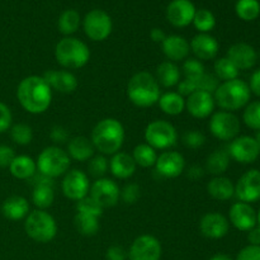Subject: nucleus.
<instances>
[{
  "instance_id": "31",
  "label": "nucleus",
  "mask_w": 260,
  "mask_h": 260,
  "mask_svg": "<svg viewBox=\"0 0 260 260\" xmlns=\"http://www.w3.org/2000/svg\"><path fill=\"white\" fill-rule=\"evenodd\" d=\"M160 109L168 116H179L185 109V99L178 91H168L160 95L159 102Z\"/></svg>"
},
{
  "instance_id": "57",
  "label": "nucleus",
  "mask_w": 260,
  "mask_h": 260,
  "mask_svg": "<svg viewBox=\"0 0 260 260\" xmlns=\"http://www.w3.org/2000/svg\"><path fill=\"white\" fill-rule=\"evenodd\" d=\"M210 260H234V259L231 258L230 255H228V254L218 253V254H215V255H213Z\"/></svg>"
},
{
  "instance_id": "55",
  "label": "nucleus",
  "mask_w": 260,
  "mask_h": 260,
  "mask_svg": "<svg viewBox=\"0 0 260 260\" xmlns=\"http://www.w3.org/2000/svg\"><path fill=\"white\" fill-rule=\"evenodd\" d=\"M248 233V240L250 245L260 246V226H255Z\"/></svg>"
},
{
  "instance_id": "44",
  "label": "nucleus",
  "mask_w": 260,
  "mask_h": 260,
  "mask_svg": "<svg viewBox=\"0 0 260 260\" xmlns=\"http://www.w3.org/2000/svg\"><path fill=\"white\" fill-rule=\"evenodd\" d=\"M182 141L188 149H200L206 144V136L198 129H189L184 132L182 136Z\"/></svg>"
},
{
  "instance_id": "12",
  "label": "nucleus",
  "mask_w": 260,
  "mask_h": 260,
  "mask_svg": "<svg viewBox=\"0 0 260 260\" xmlns=\"http://www.w3.org/2000/svg\"><path fill=\"white\" fill-rule=\"evenodd\" d=\"M162 248L161 243L152 235H140L132 243L128 251L129 260H160Z\"/></svg>"
},
{
  "instance_id": "43",
  "label": "nucleus",
  "mask_w": 260,
  "mask_h": 260,
  "mask_svg": "<svg viewBox=\"0 0 260 260\" xmlns=\"http://www.w3.org/2000/svg\"><path fill=\"white\" fill-rule=\"evenodd\" d=\"M103 210L104 208L94 198H91L90 196H86L83 200L76 202V211L79 213H84V215L94 216V217L99 218L103 215Z\"/></svg>"
},
{
  "instance_id": "40",
  "label": "nucleus",
  "mask_w": 260,
  "mask_h": 260,
  "mask_svg": "<svg viewBox=\"0 0 260 260\" xmlns=\"http://www.w3.org/2000/svg\"><path fill=\"white\" fill-rule=\"evenodd\" d=\"M10 139L20 146L29 145L33 140L32 127L25 123H17L10 127Z\"/></svg>"
},
{
  "instance_id": "34",
  "label": "nucleus",
  "mask_w": 260,
  "mask_h": 260,
  "mask_svg": "<svg viewBox=\"0 0 260 260\" xmlns=\"http://www.w3.org/2000/svg\"><path fill=\"white\" fill-rule=\"evenodd\" d=\"M157 152L154 147H151L147 144L137 145L132 152L136 165H140L141 168H152L155 167V162L157 160Z\"/></svg>"
},
{
  "instance_id": "54",
  "label": "nucleus",
  "mask_w": 260,
  "mask_h": 260,
  "mask_svg": "<svg viewBox=\"0 0 260 260\" xmlns=\"http://www.w3.org/2000/svg\"><path fill=\"white\" fill-rule=\"evenodd\" d=\"M187 175L188 178H190V179L197 180L205 175V169H203L202 167H200V165H192V167L188 169Z\"/></svg>"
},
{
  "instance_id": "47",
  "label": "nucleus",
  "mask_w": 260,
  "mask_h": 260,
  "mask_svg": "<svg viewBox=\"0 0 260 260\" xmlns=\"http://www.w3.org/2000/svg\"><path fill=\"white\" fill-rule=\"evenodd\" d=\"M13 114L9 107L0 102V134H4L13 126Z\"/></svg>"
},
{
  "instance_id": "41",
  "label": "nucleus",
  "mask_w": 260,
  "mask_h": 260,
  "mask_svg": "<svg viewBox=\"0 0 260 260\" xmlns=\"http://www.w3.org/2000/svg\"><path fill=\"white\" fill-rule=\"evenodd\" d=\"M109 169V161L104 155H94L90 160H89L88 164V173L91 177L96 178H104V175L107 174Z\"/></svg>"
},
{
  "instance_id": "46",
  "label": "nucleus",
  "mask_w": 260,
  "mask_h": 260,
  "mask_svg": "<svg viewBox=\"0 0 260 260\" xmlns=\"http://www.w3.org/2000/svg\"><path fill=\"white\" fill-rule=\"evenodd\" d=\"M141 197V189L136 183H128L121 190V198L126 205H135Z\"/></svg>"
},
{
  "instance_id": "14",
  "label": "nucleus",
  "mask_w": 260,
  "mask_h": 260,
  "mask_svg": "<svg viewBox=\"0 0 260 260\" xmlns=\"http://www.w3.org/2000/svg\"><path fill=\"white\" fill-rule=\"evenodd\" d=\"M235 196L240 202L253 203L260 200V172L256 169L244 173L235 185Z\"/></svg>"
},
{
  "instance_id": "50",
  "label": "nucleus",
  "mask_w": 260,
  "mask_h": 260,
  "mask_svg": "<svg viewBox=\"0 0 260 260\" xmlns=\"http://www.w3.org/2000/svg\"><path fill=\"white\" fill-rule=\"evenodd\" d=\"M50 139L52 140V142H55V144H63V142H66L69 140L68 129H66L65 127L56 124V126H53L52 128H51Z\"/></svg>"
},
{
  "instance_id": "35",
  "label": "nucleus",
  "mask_w": 260,
  "mask_h": 260,
  "mask_svg": "<svg viewBox=\"0 0 260 260\" xmlns=\"http://www.w3.org/2000/svg\"><path fill=\"white\" fill-rule=\"evenodd\" d=\"M74 225L76 231L83 236H94L99 231V218L94 216L84 215V213H76L74 218Z\"/></svg>"
},
{
  "instance_id": "49",
  "label": "nucleus",
  "mask_w": 260,
  "mask_h": 260,
  "mask_svg": "<svg viewBox=\"0 0 260 260\" xmlns=\"http://www.w3.org/2000/svg\"><path fill=\"white\" fill-rule=\"evenodd\" d=\"M15 157L14 150L8 145H0V168H9Z\"/></svg>"
},
{
  "instance_id": "51",
  "label": "nucleus",
  "mask_w": 260,
  "mask_h": 260,
  "mask_svg": "<svg viewBox=\"0 0 260 260\" xmlns=\"http://www.w3.org/2000/svg\"><path fill=\"white\" fill-rule=\"evenodd\" d=\"M106 258L107 260H126L127 253L122 246L112 245L107 250Z\"/></svg>"
},
{
  "instance_id": "25",
  "label": "nucleus",
  "mask_w": 260,
  "mask_h": 260,
  "mask_svg": "<svg viewBox=\"0 0 260 260\" xmlns=\"http://www.w3.org/2000/svg\"><path fill=\"white\" fill-rule=\"evenodd\" d=\"M136 162H135L132 155L127 152L118 151L117 154L112 155V159L109 160V170L113 174V177L118 179H128L136 172Z\"/></svg>"
},
{
  "instance_id": "20",
  "label": "nucleus",
  "mask_w": 260,
  "mask_h": 260,
  "mask_svg": "<svg viewBox=\"0 0 260 260\" xmlns=\"http://www.w3.org/2000/svg\"><path fill=\"white\" fill-rule=\"evenodd\" d=\"M229 218H230L229 222L233 223L234 228L240 231H245V233L255 228L258 222L255 210L249 203L244 202H236L231 206Z\"/></svg>"
},
{
  "instance_id": "7",
  "label": "nucleus",
  "mask_w": 260,
  "mask_h": 260,
  "mask_svg": "<svg viewBox=\"0 0 260 260\" xmlns=\"http://www.w3.org/2000/svg\"><path fill=\"white\" fill-rule=\"evenodd\" d=\"M36 164L41 174L55 179L69 172L71 161L68 152L63 151L61 147L48 146L41 151Z\"/></svg>"
},
{
  "instance_id": "27",
  "label": "nucleus",
  "mask_w": 260,
  "mask_h": 260,
  "mask_svg": "<svg viewBox=\"0 0 260 260\" xmlns=\"http://www.w3.org/2000/svg\"><path fill=\"white\" fill-rule=\"evenodd\" d=\"M2 213L10 221H20L29 215V203L22 196H10L3 202Z\"/></svg>"
},
{
  "instance_id": "10",
  "label": "nucleus",
  "mask_w": 260,
  "mask_h": 260,
  "mask_svg": "<svg viewBox=\"0 0 260 260\" xmlns=\"http://www.w3.org/2000/svg\"><path fill=\"white\" fill-rule=\"evenodd\" d=\"M210 131L221 141H233L240 132V121L233 112L220 111L211 116Z\"/></svg>"
},
{
  "instance_id": "53",
  "label": "nucleus",
  "mask_w": 260,
  "mask_h": 260,
  "mask_svg": "<svg viewBox=\"0 0 260 260\" xmlns=\"http://www.w3.org/2000/svg\"><path fill=\"white\" fill-rule=\"evenodd\" d=\"M249 88H250V91H253L255 95L260 96V69L251 75Z\"/></svg>"
},
{
  "instance_id": "29",
  "label": "nucleus",
  "mask_w": 260,
  "mask_h": 260,
  "mask_svg": "<svg viewBox=\"0 0 260 260\" xmlns=\"http://www.w3.org/2000/svg\"><path fill=\"white\" fill-rule=\"evenodd\" d=\"M10 174L20 180H29L37 173V164L28 155H15L9 165Z\"/></svg>"
},
{
  "instance_id": "6",
  "label": "nucleus",
  "mask_w": 260,
  "mask_h": 260,
  "mask_svg": "<svg viewBox=\"0 0 260 260\" xmlns=\"http://www.w3.org/2000/svg\"><path fill=\"white\" fill-rule=\"evenodd\" d=\"M24 230L32 240L46 244L52 241L57 235V223L48 212L36 210L25 217Z\"/></svg>"
},
{
  "instance_id": "33",
  "label": "nucleus",
  "mask_w": 260,
  "mask_h": 260,
  "mask_svg": "<svg viewBox=\"0 0 260 260\" xmlns=\"http://www.w3.org/2000/svg\"><path fill=\"white\" fill-rule=\"evenodd\" d=\"M80 23L81 18L79 12H76L75 9H66L58 17L57 27L62 35H65L66 37H70L71 35L78 32Z\"/></svg>"
},
{
  "instance_id": "4",
  "label": "nucleus",
  "mask_w": 260,
  "mask_h": 260,
  "mask_svg": "<svg viewBox=\"0 0 260 260\" xmlns=\"http://www.w3.org/2000/svg\"><path fill=\"white\" fill-rule=\"evenodd\" d=\"M251 91L248 84L240 79L223 81L213 93L215 103L228 112L239 111L249 104Z\"/></svg>"
},
{
  "instance_id": "21",
  "label": "nucleus",
  "mask_w": 260,
  "mask_h": 260,
  "mask_svg": "<svg viewBox=\"0 0 260 260\" xmlns=\"http://www.w3.org/2000/svg\"><path fill=\"white\" fill-rule=\"evenodd\" d=\"M190 51L194 53L196 58L200 61H210L217 56L218 42L213 36L208 33H200L194 36L189 43Z\"/></svg>"
},
{
  "instance_id": "9",
  "label": "nucleus",
  "mask_w": 260,
  "mask_h": 260,
  "mask_svg": "<svg viewBox=\"0 0 260 260\" xmlns=\"http://www.w3.org/2000/svg\"><path fill=\"white\" fill-rule=\"evenodd\" d=\"M83 28L89 40L102 42L111 36L113 23L108 13L102 9H93L84 17Z\"/></svg>"
},
{
  "instance_id": "22",
  "label": "nucleus",
  "mask_w": 260,
  "mask_h": 260,
  "mask_svg": "<svg viewBox=\"0 0 260 260\" xmlns=\"http://www.w3.org/2000/svg\"><path fill=\"white\" fill-rule=\"evenodd\" d=\"M43 79L58 93L70 94L78 88V79L69 70H48L43 74Z\"/></svg>"
},
{
  "instance_id": "38",
  "label": "nucleus",
  "mask_w": 260,
  "mask_h": 260,
  "mask_svg": "<svg viewBox=\"0 0 260 260\" xmlns=\"http://www.w3.org/2000/svg\"><path fill=\"white\" fill-rule=\"evenodd\" d=\"M236 14L245 22L255 20L260 14V3L258 0H238L236 3Z\"/></svg>"
},
{
  "instance_id": "17",
  "label": "nucleus",
  "mask_w": 260,
  "mask_h": 260,
  "mask_svg": "<svg viewBox=\"0 0 260 260\" xmlns=\"http://www.w3.org/2000/svg\"><path fill=\"white\" fill-rule=\"evenodd\" d=\"M185 168V160L180 152L178 151H167L161 152L157 156L156 162H155V169L159 175L162 178H178Z\"/></svg>"
},
{
  "instance_id": "58",
  "label": "nucleus",
  "mask_w": 260,
  "mask_h": 260,
  "mask_svg": "<svg viewBox=\"0 0 260 260\" xmlns=\"http://www.w3.org/2000/svg\"><path fill=\"white\" fill-rule=\"evenodd\" d=\"M255 141H256V144H258V147H259V150H260V131L258 132V135H256Z\"/></svg>"
},
{
  "instance_id": "52",
  "label": "nucleus",
  "mask_w": 260,
  "mask_h": 260,
  "mask_svg": "<svg viewBox=\"0 0 260 260\" xmlns=\"http://www.w3.org/2000/svg\"><path fill=\"white\" fill-rule=\"evenodd\" d=\"M30 184L33 187H38V185H50V187H53V179L52 178L47 177V175L41 174L40 172L36 173L32 178L29 179Z\"/></svg>"
},
{
  "instance_id": "32",
  "label": "nucleus",
  "mask_w": 260,
  "mask_h": 260,
  "mask_svg": "<svg viewBox=\"0 0 260 260\" xmlns=\"http://www.w3.org/2000/svg\"><path fill=\"white\" fill-rule=\"evenodd\" d=\"M230 159V155L226 150H215L212 154L208 155L207 160H206V170L215 177H220L229 169Z\"/></svg>"
},
{
  "instance_id": "23",
  "label": "nucleus",
  "mask_w": 260,
  "mask_h": 260,
  "mask_svg": "<svg viewBox=\"0 0 260 260\" xmlns=\"http://www.w3.org/2000/svg\"><path fill=\"white\" fill-rule=\"evenodd\" d=\"M226 57L239 69V70H249L253 68L258 60V55H256L255 50L253 46L248 45V43H235L231 46L228 51V56Z\"/></svg>"
},
{
  "instance_id": "3",
  "label": "nucleus",
  "mask_w": 260,
  "mask_h": 260,
  "mask_svg": "<svg viewBox=\"0 0 260 260\" xmlns=\"http://www.w3.org/2000/svg\"><path fill=\"white\" fill-rule=\"evenodd\" d=\"M161 91L155 76L147 71H140L127 84V96L139 108H149L159 102Z\"/></svg>"
},
{
  "instance_id": "26",
  "label": "nucleus",
  "mask_w": 260,
  "mask_h": 260,
  "mask_svg": "<svg viewBox=\"0 0 260 260\" xmlns=\"http://www.w3.org/2000/svg\"><path fill=\"white\" fill-rule=\"evenodd\" d=\"M68 155L75 161H89L95 154V147L90 139L85 136H76L70 139L68 144Z\"/></svg>"
},
{
  "instance_id": "37",
  "label": "nucleus",
  "mask_w": 260,
  "mask_h": 260,
  "mask_svg": "<svg viewBox=\"0 0 260 260\" xmlns=\"http://www.w3.org/2000/svg\"><path fill=\"white\" fill-rule=\"evenodd\" d=\"M213 70H215L216 78L220 81L222 80V83L238 79L239 71H240L228 57L217 58L215 65H213Z\"/></svg>"
},
{
  "instance_id": "5",
  "label": "nucleus",
  "mask_w": 260,
  "mask_h": 260,
  "mask_svg": "<svg viewBox=\"0 0 260 260\" xmlns=\"http://www.w3.org/2000/svg\"><path fill=\"white\" fill-rule=\"evenodd\" d=\"M56 61L66 70L81 69L90 60V50L85 42L75 37H63L56 45Z\"/></svg>"
},
{
  "instance_id": "13",
  "label": "nucleus",
  "mask_w": 260,
  "mask_h": 260,
  "mask_svg": "<svg viewBox=\"0 0 260 260\" xmlns=\"http://www.w3.org/2000/svg\"><path fill=\"white\" fill-rule=\"evenodd\" d=\"M89 196L96 201L103 208L113 207L121 198V190L117 183L109 178H99L89 189Z\"/></svg>"
},
{
  "instance_id": "39",
  "label": "nucleus",
  "mask_w": 260,
  "mask_h": 260,
  "mask_svg": "<svg viewBox=\"0 0 260 260\" xmlns=\"http://www.w3.org/2000/svg\"><path fill=\"white\" fill-rule=\"evenodd\" d=\"M192 23L194 24L196 29L200 33H208L215 28L216 18L211 10L198 9L196 10V14Z\"/></svg>"
},
{
  "instance_id": "59",
  "label": "nucleus",
  "mask_w": 260,
  "mask_h": 260,
  "mask_svg": "<svg viewBox=\"0 0 260 260\" xmlns=\"http://www.w3.org/2000/svg\"><path fill=\"white\" fill-rule=\"evenodd\" d=\"M256 217H258V223H259V226H260V210H259V212L256 213Z\"/></svg>"
},
{
  "instance_id": "45",
  "label": "nucleus",
  "mask_w": 260,
  "mask_h": 260,
  "mask_svg": "<svg viewBox=\"0 0 260 260\" xmlns=\"http://www.w3.org/2000/svg\"><path fill=\"white\" fill-rule=\"evenodd\" d=\"M205 65L202 61L197 60L196 57L193 58H185L184 63H183V74L184 78H197V76L205 74Z\"/></svg>"
},
{
  "instance_id": "16",
  "label": "nucleus",
  "mask_w": 260,
  "mask_h": 260,
  "mask_svg": "<svg viewBox=\"0 0 260 260\" xmlns=\"http://www.w3.org/2000/svg\"><path fill=\"white\" fill-rule=\"evenodd\" d=\"M215 98L213 94L203 90H197L187 96L185 99V109L194 118H208L215 111Z\"/></svg>"
},
{
  "instance_id": "42",
  "label": "nucleus",
  "mask_w": 260,
  "mask_h": 260,
  "mask_svg": "<svg viewBox=\"0 0 260 260\" xmlns=\"http://www.w3.org/2000/svg\"><path fill=\"white\" fill-rule=\"evenodd\" d=\"M243 119L249 128L260 131V101L251 102L246 106Z\"/></svg>"
},
{
  "instance_id": "24",
  "label": "nucleus",
  "mask_w": 260,
  "mask_h": 260,
  "mask_svg": "<svg viewBox=\"0 0 260 260\" xmlns=\"http://www.w3.org/2000/svg\"><path fill=\"white\" fill-rule=\"evenodd\" d=\"M162 52L167 58L172 62H179L188 58L190 52L189 42L184 37L178 35L167 36L164 42L161 43Z\"/></svg>"
},
{
  "instance_id": "19",
  "label": "nucleus",
  "mask_w": 260,
  "mask_h": 260,
  "mask_svg": "<svg viewBox=\"0 0 260 260\" xmlns=\"http://www.w3.org/2000/svg\"><path fill=\"white\" fill-rule=\"evenodd\" d=\"M230 222L223 215L218 212H208L201 218L200 231L205 238L218 240L228 235Z\"/></svg>"
},
{
  "instance_id": "11",
  "label": "nucleus",
  "mask_w": 260,
  "mask_h": 260,
  "mask_svg": "<svg viewBox=\"0 0 260 260\" xmlns=\"http://www.w3.org/2000/svg\"><path fill=\"white\" fill-rule=\"evenodd\" d=\"M61 189H62L63 196L69 200L75 201V202L83 200L88 196L89 189H90L88 174L78 169L69 170L61 183Z\"/></svg>"
},
{
  "instance_id": "15",
  "label": "nucleus",
  "mask_w": 260,
  "mask_h": 260,
  "mask_svg": "<svg viewBox=\"0 0 260 260\" xmlns=\"http://www.w3.org/2000/svg\"><path fill=\"white\" fill-rule=\"evenodd\" d=\"M229 155L240 164H251L258 159L260 150L251 136L235 137L229 146Z\"/></svg>"
},
{
  "instance_id": "36",
  "label": "nucleus",
  "mask_w": 260,
  "mask_h": 260,
  "mask_svg": "<svg viewBox=\"0 0 260 260\" xmlns=\"http://www.w3.org/2000/svg\"><path fill=\"white\" fill-rule=\"evenodd\" d=\"M53 201H55L53 187H50V185H38V187H33L32 202L38 210L46 211V208L52 206Z\"/></svg>"
},
{
  "instance_id": "2",
  "label": "nucleus",
  "mask_w": 260,
  "mask_h": 260,
  "mask_svg": "<svg viewBox=\"0 0 260 260\" xmlns=\"http://www.w3.org/2000/svg\"><path fill=\"white\" fill-rule=\"evenodd\" d=\"M123 124L116 118H104L94 126L90 141L95 151L104 155H114L122 149L124 142Z\"/></svg>"
},
{
  "instance_id": "8",
  "label": "nucleus",
  "mask_w": 260,
  "mask_h": 260,
  "mask_svg": "<svg viewBox=\"0 0 260 260\" xmlns=\"http://www.w3.org/2000/svg\"><path fill=\"white\" fill-rule=\"evenodd\" d=\"M145 140L146 144L155 150H169L177 145L178 132L177 128L170 122L164 119H155L150 122L145 128Z\"/></svg>"
},
{
  "instance_id": "48",
  "label": "nucleus",
  "mask_w": 260,
  "mask_h": 260,
  "mask_svg": "<svg viewBox=\"0 0 260 260\" xmlns=\"http://www.w3.org/2000/svg\"><path fill=\"white\" fill-rule=\"evenodd\" d=\"M236 260H260V246L248 245L241 249Z\"/></svg>"
},
{
  "instance_id": "1",
  "label": "nucleus",
  "mask_w": 260,
  "mask_h": 260,
  "mask_svg": "<svg viewBox=\"0 0 260 260\" xmlns=\"http://www.w3.org/2000/svg\"><path fill=\"white\" fill-rule=\"evenodd\" d=\"M17 98L24 111L30 114H42L50 108L52 89L43 76L30 75L20 80Z\"/></svg>"
},
{
  "instance_id": "28",
  "label": "nucleus",
  "mask_w": 260,
  "mask_h": 260,
  "mask_svg": "<svg viewBox=\"0 0 260 260\" xmlns=\"http://www.w3.org/2000/svg\"><path fill=\"white\" fill-rule=\"evenodd\" d=\"M207 192L213 200L225 202V201L231 200L235 196V185L229 178L220 175V177H215L208 182Z\"/></svg>"
},
{
  "instance_id": "56",
  "label": "nucleus",
  "mask_w": 260,
  "mask_h": 260,
  "mask_svg": "<svg viewBox=\"0 0 260 260\" xmlns=\"http://www.w3.org/2000/svg\"><path fill=\"white\" fill-rule=\"evenodd\" d=\"M150 37L154 42L156 43H162L164 40L167 38V33L161 29V28H152L151 32H150Z\"/></svg>"
},
{
  "instance_id": "18",
  "label": "nucleus",
  "mask_w": 260,
  "mask_h": 260,
  "mask_svg": "<svg viewBox=\"0 0 260 260\" xmlns=\"http://www.w3.org/2000/svg\"><path fill=\"white\" fill-rule=\"evenodd\" d=\"M196 10L190 0H172L167 8V19L177 28L188 27L193 22Z\"/></svg>"
},
{
  "instance_id": "30",
  "label": "nucleus",
  "mask_w": 260,
  "mask_h": 260,
  "mask_svg": "<svg viewBox=\"0 0 260 260\" xmlns=\"http://www.w3.org/2000/svg\"><path fill=\"white\" fill-rule=\"evenodd\" d=\"M155 79L159 85L164 86V88H173V86L178 85L180 81V69L175 62L164 61L157 66Z\"/></svg>"
}]
</instances>
